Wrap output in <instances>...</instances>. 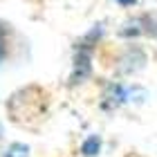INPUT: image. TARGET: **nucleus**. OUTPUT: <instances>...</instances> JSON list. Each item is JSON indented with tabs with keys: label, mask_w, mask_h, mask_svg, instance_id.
I'll return each instance as SVG.
<instances>
[{
	"label": "nucleus",
	"mask_w": 157,
	"mask_h": 157,
	"mask_svg": "<svg viewBox=\"0 0 157 157\" xmlns=\"http://www.w3.org/2000/svg\"><path fill=\"white\" fill-rule=\"evenodd\" d=\"M101 139L99 137H88L83 141V146H81V153L85 155V157H97L99 153H101Z\"/></svg>",
	"instance_id": "f257e3e1"
},
{
	"label": "nucleus",
	"mask_w": 157,
	"mask_h": 157,
	"mask_svg": "<svg viewBox=\"0 0 157 157\" xmlns=\"http://www.w3.org/2000/svg\"><path fill=\"white\" fill-rule=\"evenodd\" d=\"M119 5H124V7H132L135 2H137V0H117Z\"/></svg>",
	"instance_id": "f03ea898"
}]
</instances>
